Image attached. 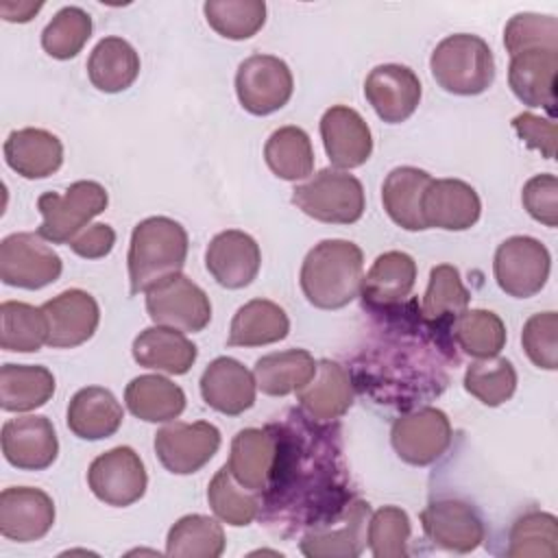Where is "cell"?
<instances>
[{
  "label": "cell",
  "instance_id": "1",
  "mask_svg": "<svg viewBox=\"0 0 558 558\" xmlns=\"http://www.w3.org/2000/svg\"><path fill=\"white\" fill-rule=\"evenodd\" d=\"M277 436V462L270 484L264 493H270V508L292 510L305 501V506H318L325 510L327 501L338 506V495L342 490V469L338 466V451L331 440L325 442L320 453L307 451L310 432L305 434V453L294 451V442L288 425L270 423Z\"/></svg>",
  "mask_w": 558,
  "mask_h": 558
},
{
  "label": "cell",
  "instance_id": "2",
  "mask_svg": "<svg viewBox=\"0 0 558 558\" xmlns=\"http://www.w3.org/2000/svg\"><path fill=\"white\" fill-rule=\"evenodd\" d=\"M364 255L349 240H323L303 259L301 290L320 310L349 305L362 288Z\"/></svg>",
  "mask_w": 558,
  "mask_h": 558
},
{
  "label": "cell",
  "instance_id": "3",
  "mask_svg": "<svg viewBox=\"0 0 558 558\" xmlns=\"http://www.w3.org/2000/svg\"><path fill=\"white\" fill-rule=\"evenodd\" d=\"M187 231L166 216H150L135 225L129 246L131 294H140L177 275L187 257Z\"/></svg>",
  "mask_w": 558,
  "mask_h": 558
},
{
  "label": "cell",
  "instance_id": "4",
  "mask_svg": "<svg viewBox=\"0 0 558 558\" xmlns=\"http://www.w3.org/2000/svg\"><path fill=\"white\" fill-rule=\"evenodd\" d=\"M434 81L449 94L477 96L495 81V57L490 46L471 33L445 37L429 59Z\"/></svg>",
  "mask_w": 558,
  "mask_h": 558
},
{
  "label": "cell",
  "instance_id": "5",
  "mask_svg": "<svg viewBox=\"0 0 558 558\" xmlns=\"http://www.w3.org/2000/svg\"><path fill=\"white\" fill-rule=\"evenodd\" d=\"M292 203L318 222L353 225L364 214V187L353 174L325 168L294 187Z\"/></svg>",
  "mask_w": 558,
  "mask_h": 558
},
{
  "label": "cell",
  "instance_id": "6",
  "mask_svg": "<svg viewBox=\"0 0 558 558\" xmlns=\"http://www.w3.org/2000/svg\"><path fill=\"white\" fill-rule=\"evenodd\" d=\"M107 190L96 181H76L63 194L46 192L37 198L41 225L37 233L52 242L65 244L98 214L107 209Z\"/></svg>",
  "mask_w": 558,
  "mask_h": 558
},
{
  "label": "cell",
  "instance_id": "7",
  "mask_svg": "<svg viewBox=\"0 0 558 558\" xmlns=\"http://www.w3.org/2000/svg\"><path fill=\"white\" fill-rule=\"evenodd\" d=\"M146 312L155 325L183 333L203 331L211 320V303L201 286L177 272L146 290Z\"/></svg>",
  "mask_w": 558,
  "mask_h": 558
},
{
  "label": "cell",
  "instance_id": "8",
  "mask_svg": "<svg viewBox=\"0 0 558 558\" xmlns=\"http://www.w3.org/2000/svg\"><path fill=\"white\" fill-rule=\"evenodd\" d=\"M549 268L551 257L547 246L530 235H512L495 251L493 272L497 286L514 299L538 294L549 279Z\"/></svg>",
  "mask_w": 558,
  "mask_h": 558
},
{
  "label": "cell",
  "instance_id": "9",
  "mask_svg": "<svg viewBox=\"0 0 558 558\" xmlns=\"http://www.w3.org/2000/svg\"><path fill=\"white\" fill-rule=\"evenodd\" d=\"M63 262L39 233H11L0 242V279L7 286L39 290L59 279Z\"/></svg>",
  "mask_w": 558,
  "mask_h": 558
},
{
  "label": "cell",
  "instance_id": "10",
  "mask_svg": "<svg viewBox=\"0 0 558 558\" xmlns=\"http://www.w3.org/2000/svg\"><path fill=\"white\" fill-rule=\"evenodd\" d=\"M294 89L288 63L272 54H253L244 59L235 74V94L240 105L253 116H268L281 109Z\"/></svg>",
  "mask_w": 558,
  "mask_h": 558
},
{
  "label": "cell",
  "instance_id": "11",
  "mask_svg": "<svg viewBox=\"0 0 558 558\" xmlns=\"http://www.w3.org/2000/svg\"><path fill=\"white\" fill-rule=\"evenodd\" d=\"M390 442L403 462L427 466L449 449L451 423L438 408H418L392 423Z\"/></svg>",
  "mask_w": 558,
  "mask_h": 558
},
{
  "label": "cell",
  "instance_id": "12",
  "mask_svg": "<svg viewBox=\"0 0 558 558\" xmlns=\"http://www.w3.org/2000/svg\"><path fill=\"white\" fill-rule=\"evenodd\" d=\"M87 484L107 506L124 508L144 497L148 475L142 458L131 447H113L89 464Z\"/></svg>",
  "mask_w": 558,
  "mask_h": 558
},
{
  "label": "cell",
  "instance_id": "13",
  "mask_svg": "<svg viewBox=\"0 0 558 558\" xmlns=\"http://www.w3.org/2000/svg\"><path fill=\"white\" fill-rule=\"evenodd\" d=\"M220 447V432L207 421L168 423L155 434V453L159 462L177 475H190L203 469Z\"/></svg>",
  "mask_w": 558,
  "mask_h": 558
},
{
  "label": "cell",
  "instance_id": "14",
  "mask_svg": "<svg viewBox=\"0 0 558 558\" xmlns=\"http://www.w3.org/2000/svg\"><path fill=\"white\" fill-rule=\"evenodd\" d=\"M425 536L447 551L469 554L486 536L484 523L475 508L462 499H436L421 512Z\"/></svg>",
  "mask_w": 558,
  "mask_h": 558
},
{
  "label": "cell",
  "instance_id": "15",
  "mask_svg": "<svg viewBox=\"0 0 558 558\" xmlns=\"http://www.w3.org/2000/svg\"><path fill=\"white\" fill-rule=\"evenodd\" d=\"M0 442L4 460L22 471H44L59 453L57 432L50 418L41 414L9 418L2 425Z\"/></svg>",
  "mask_w": 558,
  "mask_h": 558
},
{
  "label": "cell",
  "instance_id": "16",
  "mask_svg": "<svg viewBox=\"0 0 558 558\" xmlns=\"http://www.w3.org/2000/svg\"><path fill=\"white\" fill-rule=\"evenodd\" d=\"M54 523V501L33 486H11L0 493V532L15 543L44 538Z\"/></svg>",
  "mask_w": 558,
  "mask_h": 558
},
{
  "label": "cell",
  "instance_id": "17",
  "mask_svg": "<svg viewBox=\"0 0 558 558\" xmlns=\"http://www.w3.org/2000/svg\"><path fill=\"white\" fill-rule=\"evenodd\" d=\"M364 96L384 122L399 124L416 111L421 102V81L408 65L384 63L368 72Z\"/></svg>",
  "mask_w": 558,
  "mask_h": 558
},
{
  "label": "cell",
  "instance_id": "18",
  "mask_svg": "<svg viewBox=\"0 0 558 558\" xmlns=\"http://www.w3.org/2000/svg\"><path fill=\"white\" fill-rule=\"evenodd\" d=\"M41 310L48 320L46 344L52 349H72L87 342L100 323L96 299L78 288L52 296Z\"/></svg>",
  "mask_w": 558,
  "mask_h": 558
},
{
  "label": "cell",
  "instance_id": "19",
  "mask_svg": "<svg viewBox=\"0 0 558 558\" xmlns=\"http://www.w3.org/2000/svg\"><path fill=\"white\" fill-rule=\"evenodd\" d=\"M320 137L329 161L338 170H351L368 161L373 153L371 129L364 118L344 105L329 107L320 118Z\"/></svg>",
  "mask_w": 558,
  "mask_h": 558
},
{
  "label": "cell",
  "instance_id": "20",
  "mask_svg": "<svg viewBox=\"0 0 558 558\" xmlns=\"http://www.w3.org/2000/svg\"><path fill=\"white\" fill-rule=\"evenodd\" d=\"M205 266L222 288H246L262 266L259 244L244 231H222L211 238L205 251Z\"/></svg>",
  "mask_w": 558,
  "mask_h": 558
},
{
  "label": "cell",
  "instance_id": "21",
  "mask_svg": "<svg viewBox=\"0 0 558 558\" xmlns=\"http://www.w3.org/2000/svg\"><path fill=\"white\" fill-rule=\"evenodd\" d=\"M371 508L362 499H353L342 510V523H320L303 534L299 547L310 558H353L366 545V523Z\"/></svg>",
  "mask_w": 558,
  "mask_h": 558
},
{
  "label": "cell",
  "instance_id": "22",
  "mask_svg": "<svg viewBox=\"0 0 558 558\" xmlns=\"http://www.w3.org/2000/svg\"><path fill=\"white\" fill-rule=\"evenodd\" d=\"M277 462V436L268 425L240 429L231 440V453L227 469L233 480L253 493H264L270 484Z\"/></svg>",
  "mask_w": 558,
  "mask_h": 558
},
{
  "label": "cell",
  "instance_id": "23",
  "mask_svg": "<svg viewBox=\"0 0 558 558\" xmlns=\"http://www.w3.org/2000/svg\"><path fill=\"white\" fill-rule=\"evenodd\" d=\"M255 375L233 357H216L201 375L203 401L220 414L238 416L255 403Z\"/></svg>",
  "mask_w": 558,
  "mask_h": 558
},
{
  "label": "cell",
  "instance_id": "24",
  "mask_svg": "<svg viewBox=\"0 0 558 558\" xmlns=\"http://www.w3.org/2000/svg\"><path fill=\"white\" fill-rule=\"evenodd\" d=\"M482 214L477 192L460 179H432L423 196V218L427 229L464 231L471 229Z\"/></svg>",
  "mask_w": 558,
  "mask_h": 558
},
{
  "label": "cell",
  "instance_id": "25",
  "mask_svg": "<svg viewBox=\"0 0 558 558\" xmlns=\"http://www.w3.org/2000/svg\"><path fill=\"white\" fill-rule=\"evenodd\" d=\"M353 397L355 390L349 371L333 360L316 362L314 377L296 390L299 405L314 421L340 418L351 408Z\"/></svg>",
  "mask_w": 558,
  "mask_h": 558
},
{
  "label": "cell",
  "instance_id": "26",
  "mask_svg": "<svg viewBox=\"0 0 558 558\" xmlns=\"http://www.w3.org/2000/svg\"><path fill=\"white\" fill-rule=\"evenodd\" d=\"M558 50H525L510 59L508 83L512 94L527 107H543L554 116Z\"/></svg>",
  "mask_w": 558,
  "mask_h": 558
},
{
  "label": "cell",
  "instance_id": "27",
  "mask_svg": "<svg viewBox=\"0 0 558 558\" xmlns=\"http://www.w3.org/2000/svg\"><path fill=\"white\" fill-rule=\"evenodd\" d=\"M416 283V262L403 251L379 255L362 279V299L371 310H392L403 303Z\"/></svg>",
  "mask_w": 558,
  "mask_h": 558
},
{
  "label": "cell",
  "instance_id": "28",
  "mask_svg": "<svg viewBox=\"0 0 558 558\" xmlns=\"http://www.w3.org/2000/svg\"><path fill=\"white\" fill-rule=\"evenodd\" d=\"M4 159L24 179H46L61 168L63 144L46 129H17L4 142Z\"/></svg>",
  "mask_w": 558,
  "mask_h": 558
},
{
  "label": "cell",
  "instance_id": "29",
  "mask_svg": "<svg viewBox=\"0 0 558 558\" xmlns=\"http://www.w3.org/2000/svg\"><path fill=\"white\" fill-rule=\"evenodd\" d=\"M124 412L111 390L100 386L81 388L68 405V427L83 440H102L122 425Z\"/></svg>",
  "mask_w": 558,
  "mask_h": 558
},
{
  "label": "cell",
  "instance_id": "30",
  "mask_svg": "<svg viewBox=\"0 0 558 558\" xmlns=\"http://www.w3.org/2000/svg\"><path fill=\"white\" fill-rule=\"evenodd\" d=\"M429 183L432 174L421 168L401 166L390 170L381 185V203L395 225L405 231L427 229L423 218V196Z\"/></svg>",
  "mask_w": 558,
  "mask_h": 558
},
{
  "label": "cell",
  "instance_id": "31",
  "mask_svg": "<svg viewBox=\"0 0 558 558\" xmlns=\"http://www.w3.org/2000/svg\"><path fill=\"white\" fill-rule=\"evenodd\" d=\"M196 344L172 327H148L133 340V357L140 366L168 375H183L196 362Z\"/></svg>",
  "mask_w": 558,
  "mask_h": 558
},
{
  "label": "cell",
  "instance_id": "32",
  "mask_svg": "<svg viewBox=\"0 0 558 558\" xmlns=\"http://www.w3.org/2000/svg\"><path fill=\"white\" fill-rule=\"evenodd\" d=\"M140 74V54L122 37H105L96 44L87 59V76L92 85L105 94L124 92Z\"/></svg>",
  "mask_w": 558,
  "mask_h": 558
},
{
  "label": "cell",
  "instance_id": "33",
  "mask_svg": "<svg viewBox=\"0 0 558 558\" xmlns=\"http://www.w3.org/2000/svg\"><path fill=\"white\" fill-rule=\"evenodd\" d=\"M126 408L146 423L174 421L185 410V392L181 386L161 375H140L124 390Z\"/></svg>",
  "mask_w": 558,
  "mask_h": 558
},
{
  "label": "cell",
  "instance_id": "34",
  "mask_svg": "<svg viewBox=\"0 0 558 558\" xmlns=\"http://www.w3.org/2000/svg\"><path fill=\"white\" fill-rule=\"evenodd\" d=\"M288 331L290 320L281 305L268 299H253L235 312L227 342L231 347H262L283 340Z\"/></svg>",
  "mask_w": 558,
  "mask_h": 558
},
{
  "label": "cell",
  "instance_id": "35",
  "mask_svg": "<svg viewBox=\"0 0 558 558\" xmlns=\"http://www.w3.org/2000/svg\"><path fill=\"white\" fill-rule=\"evenodd\" d=\"M316 373V360L305 349L268 353L255 362V384L264 395L286 397L301 390Z\"/></svg>",
  "mask_w": 558,
  "mask_h": 558
},
{
  "label": "cell",
  "instance_id": "36",
  "mask_svg": "<svg viewBox=\"0 0 558 558\" xmlns=\"http://www.w3.org/2000/svg\"><path fill=\"white\" fill-rule=\"evenodd\" d=\"M54 395V375L46 366L4 364L0 368V405L7 412L41 408Z\"/></svg>",
  "mask_w": 558,
  "mask_h": 558
},
{
  "label": "cell",
  "instance_id": "37",
  "mask_svg": "<svg viewBox=\"0 0 558 558\" xmlns=\"http://www.w3.org/2000/svg\"><path fill=\"white\" fill-rule=\"evenodd\" d=\"M268 168L286 181H299L314 170V148L301 126H281L270 133L264 146Z\"/></svg>",
  "mask_w": 558,
  "mask_h": 558
},
{
  "label": "cell",
  "instance_id": "38",
  "mask_svg": "<svg viewBox=\"0 0 558 558\" xmlns=\"http://www.w3.org/2000/svg\"><path fill=\"white\" fill-rule=\"evenodd\" d=\"M225 551L222 525L205 514H185L166 538V554L177 558H218Z\"/></svg>",
  "mask_w": 558,
  "mask_h": 558
},
{
  "label": "cell",
  "instance_id": "39",
  "mask_svg": "<svg viewBox=\"0 0 558 558\" xmlns=\"http://www.w3.org/2000/svg\"><path fill=\"white\" fill-rule=\"evenodd\" d=\"M48 342V320L41 307L4 301L0 305V347L15 353L39 351Z\"/></svg>",
  "mask_w": 558,
  "mask_h": 558
},
{
  "label": "cell",
  "instance_id": "40",
  "mask_svg": "<svg viewBox=\"0 0 558 558\" xmlns=\"http://www.w3.org/2000/svg\"><path fill=\"white\" fill-rule=\"evenodd\" d=\"M469 301H471V294L464 288L458 268L451 264L434 266L429 272L427 290L421 301L423 320L429 325L449 323L466 310Z\"/></svg>",
  "mask_w": 558,
  "mask_h": 558
},
{
  "label": "cell",
  "instance_id": "41",
  "mask_svg": "<svg viewBox=\"0 0 558 558\" xmlns=\"http://www.w3.org/2000/svg\"><path fill=\"white\" fill-rule=\"evenodd\" d=\"M451 333L456 344L475 360L499 355L506 344V325L490 310H464L453 318Z\"/></svg>",
  "mask_w": 558,
  "mask_h": 558
},
{
  "label": "cell",
  "instance_id": "42",
  "mask_svg": "<svg viewBox=\"0 0 558 558\" xmlns=\"http://www.w3.org/2000/svg\"><path fill=\"white\" fill-rule=\"evenodd\" d=\"M510 558H554L558 556V521L549 512H525L508 532Z\"/></svg>",
  "mask_w": 558,
  "mask_h": 558
},
{
  "label": "cell",
  "instance_id": "43",
  "mask_svg": "<svg viewBox=\"0 0 558 558\" xmlns=\"http://www.w3.org/2000/svg\"><path fill=\"white\" fill-rule=\"evenodd\" d=\"M464 388L488 408L506 403L517 390V371L501 355L475 360L464 373Z\"/></svg>",
  "mask_w": 558,
  "mask_h": 558
},
{
  "label": "cell",
  "instance_id": "44",
  "mask_svg": "<svg viewBox=\"0 0 558 558\" xmlns=\"http://www.w3.org/2000/svg\"><path fill=\"white\" fill-rule=\"evenodd\" d=\"M207 24L227 39H248L266 22L262 0H207L203 4Z\"/></svg>",
  "mask_w": 558,
  "mask_h": 558
},
{
  "label": "cell",
  "instance_id": "45",
  "mask_svg": "<svg viewBox=\"0 0 558 558\" xmlns=\"http://www.w3.org/2000/svg\"><path fill=\"white\" fill-rule=\"evenodd\" d=\"M92 37V17L81 7H63L46 24L41 48L59 61L76 57Z\"/></svg>",
  "mask_w": 558,
  "mask_h": 558
},
{
  "label": "cell",
  "instance_id": "46",
  "mask_svg": "<svg viewBox=\"0 0 558 558\" xmlns=\"http://www.w3.org/2000/svg\"><path fill=\"white\" fill-rule=\"evenodd\" d=\"M207 501L220 521L235 527L253 523L259 512V501L235 486V480L229 473L227 464L211 477L207 486Z\"/></svg>",
  "mask_w": 558,
  "mask_h": 558
},
{
  "label": "cell",
  "instance_id": "47",
  "mask_svg": "<svg viewBox=\"0 0 558 558\" xmlns=\"http://www.w3.org/2000/svg\"><path fill=\"white\" fill-rule=\"evenodd\" d=\"M510 57L525 50H558V20L543 13H517L504 28Z\"/></svg>",
  "mask_w": 558,
  "mask_h": 558
},
{
  "label": "cell",
  "instance_id": "48",
  "mask_svg": "<svg viewBox=\"0 0 558 558\" xmlns=\"http://www.w3.org/2000/svg\"><path fill=\"white\" fill-rule=\"evenodd\" d=\"M371 554L377 558H405L410 541V519L397 506H384L368 519L366 534Z\"/></svg>",
  "mask_w": 558,
  "mask_h": 558
},
{
  "label": "cell",
  "instance_id": "49",
  "mask_svg": "<svg viewBox=\"0 0 558 558\" xmlns=\"http://www.w3.org/2000/svg\"><path fill=\"white\" fill-rule=\"evenodd\" d=\"M558 314L541 312L527 318L521 331V344L530 362L545 371L558 368Z\"/></svg>",
  "mask_w": 558,
  "mask_h": 558
},
{
  "label": "cell",
  "instance_id": "50",
  "mask_svg": "<svg viewBox=\"0 0 558 558\" xmlns=\"http://www.w3.org/2000/svg\"><path fill=\"white\" fill-rule=\"evenodd\" d=\"M525 211L545 227L558 225V179L554 174L532 177L521 192Z\"/></svg>",
  "mask_w": 558,
  "mask_h": 558
},
{
  "label": "cell",
  "instance_id": "51",
  "mask_svg": "<svg viewBox=\"0 0 558 558\" xmlns=\"http://www.w3.org/2000/svg\"><path fill=\"white\" fill-rule=\"evenodd\" d=\"M512 129L517 135L534 150H541L545 159L556 157V122L541 118L536 113H519L512 120Z\"/></svg>",
  "mask_w": 558,
  "mask_h": 558
},
{
  "label": "cell",
  "instance_id": "52",
  "mask_svg": "<svg viewBox=\"0 0 558 558\" xmlns=\"http://www.w3.org/2000/svg\"><path fill=\"white\" fill-rule=\"evenodd\" d=\"M113 244H116V231L102 222L89 225L87 229H83L68 242V246L78 257H85V259H100V257L109 255Z\"/></svg>",
  "mask_w": 558,
  "mask_h": 558
},
{
  "label": "cell",
  "instance_id": "53",
  "mask_svg": "<svg viewBox=\"0 0 558 558\" xmlns=\"http://www.w3.org/2000/svg\"><path fill=\"white\" fill-rule=\"evenodd\" d=\"M41 7V2H2L0 13L7 22H28Z\"/></svg>",
  "mask_w": 558,
  "mask_h": 558
}]
</instances>
